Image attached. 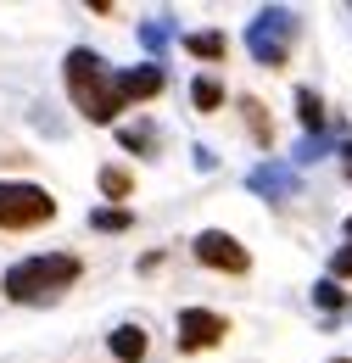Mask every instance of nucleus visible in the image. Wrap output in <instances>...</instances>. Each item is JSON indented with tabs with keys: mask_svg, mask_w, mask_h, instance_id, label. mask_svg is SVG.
<instances>
[{
	"mask_svg": "<svg viewBox=\"0 0 352 363\" xmlns=\"http://www.w3.org/2000/svg\"><path fill=\"white\" fill-rule=\"evenodd\" d=\"M79 274H84V263H79L73 252H34V257H17V263L6 269L0 291H6L17 308H45V302H56L62 291H73Z\"/></svg>",
	"mask_w": 352,
	"mask_h": 363,
	"instance_id": "f257e3e1",
	"label": "nucleus"
},
{
	"mask_svg": "<svg viewBox=\"0 0 352 363\" xmlns=\"http://www.w3.org/2000/svg\"><path fill=\"white\" fill-rule=\"evenodd\" d=\"M62 79H67V95H73V106L84 112L89 123H118L123 101H118L112 67H106V56H101V50L73 45V50H67V62H62Z\"/></svg>",
	"mask_w": 352,
	"mask_h": 363,
	"instance_id": "f03ea898",
	"label": "nucleus"
},
{
	"mask_svg": "<svg viewBox=\"0 0 352 363\" xmlns=\"http://www.w3.org/2000/svg\"><path fill=\"white\" fill-rule=\"evenodd\" d=\"M56 218V196L28 179H0V229H40Z\"/></svg>",
	"mask_w": 352,
	"mask_h": 363,
	"instance_id": "7ed1b4c3",
	"label": "nucleus"
},
{
	"mask_svg": "<svg viewBox=\"0 0 352 363\" xmlns=\"http://www.w3.org/2000/svg\"><path fill=\"white\" fill-rule=\"evenodd\" d=\"M291 40H297V11H285V6L258 11L252 28H246V50H252L258 67H280L291 56Z\"/></svg>",
	"mask_w": 352,
	"mask_h": 363,
	"instance_id": "20e7f679",
	"label": "nucleus"
},
{
	"mask_svg": "<svg viewBox=\"0 0 352 363\" xmlns=\"http://www.w3.org/2000/svg\"><path fill=\"white\" fill-rule=\"evenodd\" d=\"M229 335V318L213 313V308H179L174 318V347L179 352H207Z\"/></svg>",
	"mask_w": 352,
	"mask_h": 363,
	"instance_id": "39448f33",
	"label": "nucleus"
},
{
	"mask_svg": "<svg viewBox=\"0 0 352 363\" xmlns=\"http://www.w3.org/2000/svg\"><path fill=\"white\" fill-rule=\"evenodd\" d=\"M190 252H196L202 269H219V274H246L252 269V252H246L229 229H202V235L190 240Z\"/></svg>",
	"mask_w": 352,
	"mask_h": 363,
	"instance_id": "423d86ee",
	"label": "nucleus"
},
{
	"mask_svg": "<svg viewBox=\"0 0 352 363\" xmlns=\"http://www.w3.org/2000/svg\"><path fill=\"white\" fill-rule=\"evenodd\" d=\"M112 84H118V101L129 106V101H151V95H163V67L157 62H140V67H112Z\"/></svg>",
	"mask_w": 352,
	"mask_h": 363,
	"instance_id": "0eeeda50",
	"label": "nucleus"
},
{
	"mask_svg": "<svg viewBox=\"0 0 352 363\" xmlns=\"http://www.w3.org/2000/svg\"><path fill=\"white\" fill-rule=\"evenodd\" d=\"M246 190H252V196H268V201H291V196H297V174L280 168V162H258V168L246 174Z\"/></svg>",
	"mask_w": 352,
	"mask_h": 363,
	"instance_id": "6e6552de",
	"label": "nucleus"
},
{
	"mask_svg": "<svg viewBox=\"0 0 352 363\" xmlns=\"http://www.w3.org/2000/svg\"><path fill=\"white\" fill-rule=\"evenodd\" d=\"M106 352H112L118 363H145V352H151L145 324H118V330L106 335Z\"/></svg>",
	"mask_w": 352,
	"mask_h": 363,
	"instance_id": "1a4fd4ad",
	"label": "nucleus"
},
{
	"mask_svg": "<svg viewBox=\"0 0 352 363\" xmlns=\"http://www.w3.org/2000/svg\"><path fill=\"white\" fill-rule=\"evenodd\" d=\"M179 50H190L196 62H224L229 40H224L219 28H202V34H179Z\"/></svg>",
	"mask_w": 352,
	"mask_h": 363,
	"instance_id": "9d476101",
	"label": "nucleus"
},
{
	"mask_svg": "<svg viewBox=\"0 0 352 363\" xmlns=\"http://www.w3.org/2000/svg\"><path fill=\"white\" fill-rule=\"evenodd\" d=\"M89 229H95V235H123V229H134V213L129 207H95V213H89Z\"/></svg>",
	"mask_w": 352,
	"mask_h": 363,
	"instance_id": "9b49d317",
	"label": "nucleus"
},
{
	"mask_svg": "<svg viewBox=\"0 0 352 363\" xmlns=\"http://www.w3.org/2000/svg\"><path fill=\"white\" fill-rule=\"evenodd\" d=\"M118 145L151 157V151H157V129H151V123H118Z\"/></svg>",
	"mask_w": 352,
	"mask_h": 363,
	"instance_id": "f8f14e48",
	"label": "nucleus"
},
{
	"mask_svg": "<svg viewBox=\"0 0 352 363\" xmlns=\"http://www.w3.org/2000/svg\"><path fill=\"white\" fill-rule=\"evenodd\" d=\"M190 101H196V112H219V106H224V84L202 73V79L190 84Z\"/></svg>",
	"mask_w": 352,
	"mask_h": 363,
	"instance_id": "ddd939ff",
	"label": "nucleus"
},
{
	"mask_svg": "<svg viewBox=\"0 0 352 363\" xmlns=\"http://www.w3.org/2000/svg\"><path fill=\"white\" fill-rule=\"evenodd\" d=\"M297 118H302V129L319 140V129H324V106H319V95H313V90H297Z\"/></svg>",
	"mask_w": 352,
	"mask_h": 363,
	"instance_id": "4468645a",
	"label": "nucleus"
},
{
	"mask_svg": "<svg viewBox=\"0 0 352 363\" xmlns=\"http://www.w3.org/2000/svg\"><path fill=\"white\" fill-rule=\"evenodd\" d=\"M241 112H246V129L258 135V145H268V140H274V129H268V118H263V101H252V95H241Z\"/></svg>",
	"mask_w": 352,
	"mask_h": 363,
	"instance_id": "2eb2a0df",
	"label": "nucleus"
},
{
	"mask_svg": "<svg viewBox=\"0 0 352 363\" xmlns=\"http://www.w3.org/2000/svg\"><path fill=\"white\" fill-rule=\"evenodd\" d=\"M101 196H112V201H129L134 196V179L123 168H101Z\"/></svg>",
	"mask_w": 352,
	"mask_h": 363,
	"instance_id": "dca6fc26",
	"label": "nucleus"
},
{
	"mask_svg": "<svg viewBox=\"0 0 352 363\" xmlns=\"http://www.w3.org/2000/svg\"><path fill=\"white\" fill-rule=\"evenodd\" d=\"M168 40H174V28H168V17H151V23H140V45L151 50V56H157V50L168 45Z\"/></svg>",
	"mask_w": 352,
	"mask_h": 363,
	"instance_id": "f3484780",
	"label": "nucleus"
},
{
	"mask_svg": "<svg viewBox=\"0 0 352 363\" xmlns=\"http://www.w3.org/2000/svg\"><path fill=\"white\" fill-rule=\"evenodd\" d=\"M313 302L330 308V313H341V308H347V291H341L336 279H319V285H313Z\"/></svg>",
	"mask_w": 352,
	"mask_h": 363,
	"instance_id": "a211bd4d",
	"label": "nucleus"
},
{
	"mask_svg": "<svg viewBox=\"0 0 352 363\" xmlns=\"http://www.w3.org/2000/svg\"><path fill=\"white\" fill-rule=\"evenodd\" d=\"M330 279H352V246H341V252L330 257Z\"/></svg>",
	"mask_w": 352,
	"mask_h": 363,
	"instance_id": "6ab92c4d",
	"label": "nucleus"
},
{
	"mask_svg": "<svg viewBox=\"0 0 352 363\" xmlns=\"http://www.w3.org/2000/svg\"><path fill=\"white\" fill-rule=\"evenodd\" d=\"M341 157H347V179H352V145H347V151H341Z\"/></svg>",
	"mask_w": 352,
	"mask_h": 363,
	"instance_id": "aec40b11",
	"label": "nucleus"
},
{
	"mask_svg": "<svg viewBox=\"0 0 352 363\" xmlns=\"http://www.w3.org/2000/svg\"><path fill=\"white\" fill-rule=\"evenodd\" d=\"M341 229H347V240H352V218H347V224H341Z\"/></svg>",
	"mask_w": 352,
	"mask_h": 363,
	"instance_id": "412c9836",
	"label": "nucleus"
},
{
	"mask_svg": "<svg viewBox=\"0 0 352 363\" xmlns=\"http://www.w3.org/2000/svg\"><path fill=\"white\" fill-rule=\"evenodd\" d=\"M330 363H352V358H330Z\"/></svg>",
	"mask_w": 352,
	"mask_h": 363,
	"instance_id": "4be33fe9",
	"label": "nucleus"
}]
</instances>
